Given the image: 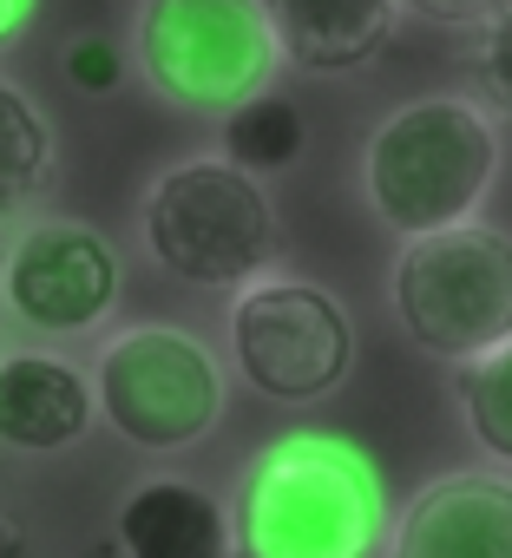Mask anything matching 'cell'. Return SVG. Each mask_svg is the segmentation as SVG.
Masks as SVG:
<instances>
[{
  "label": "cell",
  "mask_w": 512,
  "mask_h": 558,
  "mask_svg": "<svg viewBox=\"0 0 512 558\" xmlns=\"http://www.w3.org/2000/svg\"><path fill=\"white\" fill-rule=\"evenodd\" d=\"M388 532L381 466L349 434H283L256 447L236 480V558H375Z\"/></svg>",
  "instance_id": "6da1fadb"
},
{
  "label": "cell",
  "mask_w": 512,
  "mask_h": 558,
  "mask_svg": "<svg viewBox=\"0 0 512 558\" xmlns=\"http://www.w3.org/2000/svg\"><path fill=\"white\" fill-rule=\"evenodd\" d=\"M499 165H505V138L492 112L466 93H427L375 125L362 184L394 236H427L479 217V204L499 184Z\"/></svg>",
  "instance_id": "7a4b0ae2"
},
{
  "label": "cell",
  "mask_w": 512,
  "mask_h": 558,
  "mask_svg": "<svg viewBox=\"0 0 512 558\" xmlns=\"http://www.w3.org/2000/svg\"><path fill=\"white\" fill-rule=\"evenodd\" d=\"M138 236L171 283L236 296L277 256V210L264 197V178L236 171L223 151H197L151 178L138 204Z\"/></svg>",
  "instance_id": "3957f363"
},
{
  "label": "cell",
  "mask_w": 512,
  "mask_h": 558,
  "mask_svg": "<svg viewBox=\"0 0 512 558\" xmlns=\"http://www.w3.org/2000/svg\"><path fill=\"white\" fill-rule=\"evenodd\" d=\"M99 421L138 453H191L223 421V368L217 355L171 323H125L93 355Z\"/></svg>",
  "instance_id": "277c9868"
},
{
  "label": "cell",
  "mask_w": 512,
  "mask_h": 558,
  "mask_svg": "<svg viewBox=\"0 0 512 558\" xmlns=\"http://www.w3.org/2000/svg\"><path fill=\"white\" fill-rule=\"evenodd\" d=\"M132 66L145 86L197 119H223L277 80V40L256 0H138Z\"/></svg>",
  "instance_id": "5b68a950"
},
{
  "label": "cell",
  "mask_w": 512,
  "mask_h": 558,
  "mask_svg": "<svg viewBox=\"0 0 512 558\" xmlns=\"http://www.w3.org/2000/svg\"><path fill=\"white\" fill-rule=\"evenodd\" d=\"M394 316L434 362H466L512 336V236L492 223H447L407 236L394 256Z\"/></svg>",
  "instance_id": "8992f818"
},
{
  "label": "cell",
  "mask_w": 512,
  "mask_h": 558,
  "mask_svg": "<svg viewBox=\"0 0 512 558\" xmlns=\"http://www.w3.org/2000/svg\"><path fill=\"white\" fill-rule=\"evenodd\" d=\"M230 349L236 375L264 401H322L355 368V323L349 310L303 276H256L230 303Z\"/></svg>",
  "instance_id": "52a82bcc"
},
{
  "label": "cell",
  "mask_w": 512,
  "mask_h": 558,
  "mask_svg": "<svg viewBox=\"0 0 512 558\" xmlns=\"http://www.w3.org/2000/svg\"><path fill=\"white\" fill-rule=\"evenodd\" d=\"M125 290V269L106 230L80 217H34L8 236L0 263V310L47 342L93 336Z\"/></svg>",
  "instance_id": "ba28073f"
},
{
  "label": "cell",
  "mask_w": 512,
  "mask_h": 558,
  "mask_svg": "<svg viewBox=\"0 0 512 558\" xmlns=\"http://www.w3.org/2000/svg\"><path fill=\"white\" fill-rule=\"evenodd\" d=\"M99 401L93 375L60 349H0V447L8 453H66L93 434Z\"/></svg>",
  "instance_id": "9c48e42d"
},
{
  "label": "cell",
  "mask_w": 512,
  "mask_h": 558,
  "mask_svg": "<svg viewBox=\"0 0 512 558\" xmlns=\"http://www.w3.org/2000/svg\"><path fill=\"white\" fill-rule=\"evenodd\" d=\"M394 558H512V480L499 473L427 480L394 525Z\"/></svg>",
  "instance_id": "30bf717a"
},
{
  "label": "cell",
  "mask_w": 512,
  "mask_h": 558,
  "mask_svg": "<svg viewBox=\"0 0 512 558\" xmlns=\"http://www.w3.org/2000/svg\"><path fill=\"white\" fill-rule=\"evenodd\" d=\"M256 8L277 60L296 73H362L401 27V0H256Z\"/></svg>",
  "instance_id": "8fae6325"
},
{
  "label": "cell",
  "mask_w": 512,
  "mask_h": 558,
  "mask_svg": "<svg viewBox=\"0 0 512 558\" xmlns=\"http://www.w3.org/2000/svg\"><path fill=\"white\" fill-rule=\"evenodd\" d=\"M125 558H230V512L210 486L184 473L138 480L112 512Z\"/></svg>",
  "instance_id": "7c38bea8"
},
{
  "label": "cell",
  "mask_w": 512,
  "mask_h": 558,
  "mask_svg": "<svg viewBox=\"0 0 512 558\" xmlns=\"http://www.w3.org/2000/svg\"><path fill=\"white\" fill-rule=\"evenodd\" d=\"M60 165V138L53 119L40 112V99L0 73V217H27Z\"/></svg>",
  "instance_id": "4fadbf2b"
},
{
  "label": "cell",
  "mask_w": 512,
  "mask_h": 558,
  "mask_svg": "<svg viewBox=\"0 0 512 558\" xmlns=\"http://www.w3.org/2000/svg\"><path fill=\"white\" fill-rule=\"evenodd\" d=\"M309 145V125H303V106L296 99H277L270 86L249 93L243 106L223 112V158L249 178H270V171H290Z\"/></svg>",
  "instance_id": "5bb4252c"
},
{
  "label": "cell",
  "mask_w": 512,
  "mask_h": 558,
  "mask_svg": "<svg viewBox=\"0 0 512 558\" xmlns=\"http://www.w3.org/2000/svg\"><path fill=\"white\" fill-rule=\"evenodd\" d=\"M460 421L499 466H512V336L460 362Z\"/></svg>",
  "instance_id": "9a60e30c"
},
{
  "label": "cell",
  "mask_w": 512,
  "mask_h": 558,
  "mask_svg": "<svg viewBox=\"0 0 512 558\" xmlns=\"http://www.w3.org/2000/svg\"><path fill=\"white\" fill-rule=\"evenodd\" d=\"M60 73H66V86L80 99H112L125 86V73H132V53L112 34H73L60 47Z\"/></svg>",
  "instance_id": "2e32d148"
},
{
  "label": "cell",
  "mask_w": 512,
  "mask_h": 558,
  "mask_svg": "<svg viewBox=\"0 0 512 558\" xmlns=\"http://www.w3.org/2000/svg\"><path fill=\"white\" fill-rule=\"evenodd\" d=\"M473 73H479V93H486L499 112H512V8H499V14L479 27Z\"/></svg>",
  "instance_id": "e0dca14e"
},
{
  "label": "cell",
  "mask_w": 512,
  "mask_h": 558,
  "mask_svg": "<svg viewBox=\"0 0 512 558\" xmlns=\"http://www.w3.org/2000/svg\"><path fill=\"white\" fill-rule=\"evenodd\" d=\"M401 8H414L434 27H486L499 8H512V0H401Z\"/></svg>",
  "instance_id": "ac0fdd59"
},
{
  "label": "cell",
  "mask_w": 512,
  "mask_h": 558,
  "mask_svg": "<svg viewBox=\"0 0 512 558\" xmlns=\"http://www.w3.org/2000/svg\"><path fill=\"white\" fill-rule=\"evenodd\" d=\"M34 14H40V0H0V53L34 27Z\"/></svg>",
  "instance_id": "d6986e66"
},
{
  "label": "cell",
  "mask_w": 512,
  "mask_h": 558,
  "mask_svg": "<svg viewBox=\"0 0 512 558\" xmlns=\"http://www.w3.org/2000/svg\"><path fill=\"white\" fill-rule=\"evenodd\" d=\"M0 558H40L34 538H27V525H21L14 512H0Z\"/></svg>",
  "instance_id": "ffe728a7"
},
{
  "label": "cell",
  "mask_w": 512,
  "mask_h": 558,
  "mask_svg": "<svg viewBox=\"0 0 512 558\" xmlns=\"http://www.w3.org/2000/svg\"><path fill=\"white\" fill-rule=\"evenodd\" d=\"M0 263H8V230H0Z\"/></svg>",
  "instance_id": "44dd1931"
}]
</instances>
